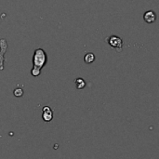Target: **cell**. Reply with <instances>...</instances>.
I'll return each mask as SVG.
<instances>
[{"mask_svg":"<svg viewBox=\"0 0 159 159\" xmlns=\"http://www.w3.org/2000/svg\"><path fill=\"white\" fill-rule=\"evenodd\" d=\"M84 61L86 63L89 64V63H92L94 61H95V55L93 53H88L85 55L84 57Z\"/></svg>","mask_w":159,"mask_h":159,"instance_id":"obj_7","label":"cell"},{"mask_svg":"<svg viewBox=\"0 0 159 159\" xmlns=\"http://www.w3.org/2000/svg\"><path fill=\"white\" fill-rule=\"evenodd\" d=\"M156 18H157L156 13H155L154 11H152V10H149V11L145 12L144 15H143V19H144V20H145L147 23H152V22H154V21L156 20Z\"/></svg>","mask_w":159,"mask_h":159,"instance_id":"obj_5","label":"cell"},{"mask_svg":"<svg viewBox=\"0 0 159 159\" xmlns=\"http://www.w3.org/2000/svg\"><path fill=\"white\" fill-rule=\"evenodd\" d=\"M13 94H14L15 97H21L23 95V89L21 88H17V89H14Z\"/></svg>","mask_w":159,"mask_h":159,"instance_id":"obj_8","label":"cell"},{"mask_svg":"<svg viewBox=\"0 0 159 159\" xmlns=\"http://www.w3.org/2000/svg\"><path fill=\"white\" fill-rule=\"evenodd\" d=\"M7 49V43L5 38L0 39V71L4 70V61H5V53Z\"/></svg>","mask_w":159,"mask_h":159,"instance_id":"obj_3","label":"cell"},{"mask_svg":"<svg viewBox=\"0 0 159 159\" xmlns=\"http://www.w3.org/2000/svg\"><path fill=\"white\" fill-rule=\"evenodd\" d=\"M47 61H48V56H47L45 50L42 48L35 49L34 52V55H33V63H34L33 68L41 70L46 65Z\"/></svg>","mask_w":159,"mask_h":159,"instance_id":"obj_1","label":"cell"},{"mask_svg":"<svg viewBox=\"0 0 159 159\" xmlns=\"http://www.w3.org/2000/svg\"><path fill=\"white\" fill-rule=\"evenodd\" d=\"M108 44L115 48L117 52H120L122 50V45H123V41L120 37L116 36V35H111L108 39H107Z\"/></svg>","mask_w":159,"mask_h":159,"instance_id":"obj_2","label":"cell"},{"mask_svg":"<svg viewBox=\"0 0 159 159\" xmlns=\"http://www.w3.org/2000/svg\"><path fill=\"white\" fill-rule=\"evenodd\" d=\"M42 118L46 123L50 122L53 119V111L49 106H44L42 109Z\"/></svg>","mask_w":159,"mask_h":159,"instance_id":"obj_4","label":"cell"},{"mask_svg":"<svg viewBox=\"0 0 159 159\" xmlns=\"http://www.w3.org/2000/svg\"><path fill=\"white\" fill-rule=\"evenodd\" d=\"M40 74H41V70L36 69V68H32V70H31V75H32L33 76L36 77V76H38Z\"/></svg>","mask_w":159,"mask_h":159,"instance_id":"obj_9","label":"cell"},{"mask_svg":"<svg viewBox=\"0 0 159 159\" xmlns=\"http://www.w3.org/2000/svg\"><path fill=\"white\" fill-rule=\"evenodd\" d=\"M75 83L76 85V89H84L86 87V81L83 78H80V77L76 78L75 80Z\"/></svg>","mask_w":159,"mask_h":159,"instance_id":"obj_6","label":"cell"}]
</instances>
